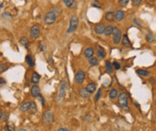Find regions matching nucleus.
Masks as SVG:
<instances>
[{
    "label": "nucleus",
    "mask_w": 156,
    "mask_h": 131,
    "mask_svg": "<svg viewBox=\"0 0 156 131\" xmlns=\"http://www.w3.org/2000/svg\"><path fill=\"white\" fill-rule=\"evenodd\" d=\"M113 32H114V27L112 25H108L105 27L104 30V33L106 36H110L111 34H113Z\"/></svg>",
    "instance_id": "nucleus-16"
},
{
    "label": "nucleus",
    "mask_w": 156,
    "mask_h": 131,
    "mask_svg": "<svg viewBox=\"0 0 156 131\" xmlns=\"http://www.w3.org/2000/svg\"><path fill=\"white\" fill-rule=\"evenodd\" d=\"M129 1H130V0H118V4L121 7H126V5L128 4Z\"/></svg>",
    "instance_id": "nucleus-33"
},
{
    "label": "nucleus",
    "mask_w": 156,
    "mask_h": 131,
    "mask_svg": "<svg viewBox=\"0 0 156 131\" xmlns=\"http://www.w3.org/2000/svg\"><path fill=\"white\" fill-rule=\"evenodd\" d=\"M104 30H105V26L103 23H97L94 27V33L98 35H101L104 33Z\"/></svg>",
    "instance_id": "nucleus-8"
},
{
    "label": "nucleus",
    "mask_w": 156,
    "mask_h": 131,
    "mask_svg": "<svg viewBox=\"0 0 156 131\" xmlns=\"http://www.w3.org/2000/svg\"><path fill=\"white\" fill-rule=\"evenodd\" d=\"M26 63L28 64V66L30 67H33L34 66V61L31 56H26Z\"/></svg>",
    "instance_id": "nucleus-28"
},
{
    "label": "nucleus",
    "mask_w": 156,
    "mask_h": 131,
    "mask_svg": "<svg viewBox=\"0 0 156 131\" xmlns=\"http://www.w3.org/2000/svg\"><path fill=\"white\" fill-rule=\"evenodd\" d=\"M5 131H15V125H14L13 123L9 122V123H8V124L7 125V126H5Z\"/></svg>",
    "instance_id": "nucleus-30"
},
{
    "label": "nucleus",
    "mask_w": 156,
    "mask_h": 131,
    "mask_svg": "<svg viewBox=\"0 0 156 131\" xmlns=\"http://www.w3.org/2000/svg\"><path fill=\"white\" fill-rule=\"evenodd\" d=\"M79 94H80L81 97L84 98V99H88L91 96V93L86 90V88H82V89H80V91H79Z\"/></svg>",
    "instance_id": "nucleus-11"
},
{
    "label": "nucleus",
    "mask_w": 156,
    "mask_h": 131,
    "mask_svg": "<svg viewBox=\"0 0 156 131\" xmlns=\"http://www.w3.org/2000/svg\"><path fill=\"white\" fill-rule=\"evenodd\" d=\"M109 96L111 100H115V99H117V97H118V92H117V90L115 89V88L111 89L110 92H109Z\"/></svg>",
    "instance_id": "nucleus-19"
},
{
    "label": "nucleus",
    "mask_w": 156,
    "mask_h": 131,
    "mask_svg": "<svg viewBox=\"0 0 156 131\" xmlns=\"http://www.w3.org/2000/svg\"><path fill=\"white\" fill-rule=\"evenodd\" d=\"M86 90L90 93H93L95 91H96V84L95 83H89L86 86Z\"/></svg>",
    "instance_id": "nucleus-14"
},
{
    "label": "nucleus",
    "mask_w": 156,
    "mask_h": 131,
    "mask_svg": "<svg viewBox=\"0 0 156 131\" xmlns=\"http://www.w3.org/2000/svg\"><path fill=\"white\" fill-rule=\"evenodd\" d=\"M124 17H125V14H124V12L121 11V10H117L116 12V14H115V18H116V20L117 22L123 21Z\"/></svg>",
    "instance_id": "nucleus-12"
},
{
    "label": "nucleus",
    "mask_w": 156,
    "mask_h": 131,
    "mask_svg": "<svg viewBox=\"0 0 156 131\" xmlns=\"http://www.w3.org/2000/svg\"><path fill=\"white\" fill-rule=\"evenodd\" d=\"M63 2L69 8H74L76 7V2L74 0H63Z\"/></svg>",
    "instance_id": "nucleus-15"
},
{
    "label": "nucleus",
    "mask_w": 156,
    "mask_h": 131,
    "mask_svg": "<svg viewBox=\"0 0 156 131\" xmlns=\"http://www.w3.org/2000/svg\"><path fill=\"white\" fill-rule=\"evenodd\" d=\"M105 66H106V70L109 74H111L113 72V66L112 64L110 63L109 61H107L106 64H105Z\"/></svg>",
    "instance_id": "nucleus-25"
},
{
    "label": "nucleus",
    "mask_w": 156,
    "mask_h": 131,
    "mask_svg": "<svg viewBox=\"0 0 156 131\" xmlns=\"http://www.w3.org/2000/svg\"><path fill=\"white\" fill-rule=\"evenodd\" d=\"M40 28L39 24H34L32 26L30 33H31L32 39H37L40 35Z\"/></svg>",
    "instance_id": "nucleus-5"
},
{
    "label": "nucleus",
    "mask_w": 156,
    "mask_h": 131,
    "mask_svg": "<svg viewBox=\"0 0 156 131\" xmlns=\"http://www.w3.org/2000/svg\"><path fill=\"white\" fill-rule=\"evenodd\" d=\"M136 73L139 74V76H148L150 74V72L147 71V70H143V69H137Z\"/></svg>",
    "instance_id": "nucleus-27"
},
{
    "label": "nucleus",
    "mask_w": 156,
    "mask_h": 131,
    "mask_svg": "<svg viewBox=\"0 0 156 131\" xmlns=\"http://www.w3.org/2000/svg\"><path fill=\"white\" fill-rule=\"evenodd\" d=\"M132 1V4L134 5H138L143 2V0H131Z\"/></svg>",
    "instance_id": "nucleus-36"
},
{
    "label": "nucleus",
    "mask_w": 156,
    "mask_h": 131,
    "mask_svg": "<svg viewBox=\"0 0 156 131\" xmlns=\"http://www.w3.org/2000/svg\"><path fill=\"white\" fill-rule=\"evenodd\" d=\"M155 105H156V101H155Z\"/></svg>",
    "instance_id": "nucleus-44"
},
{
    "label": "nucleus",
    "mask_w": 156,
    "mask_h": 131,
    "mask_svg": "<svg viewBox=\"0 0 156 131\" xmlns=\"http://www.w3.org/2000/svg\"><path fill=\"white\" fill-rule=\"evenodd\" d=\"M40 80V76L38 73L34 72L33 74H32V77H31V81L33 83V84H38Z\"/></svg>",
    "instance_id": "nucleus-18"
},
{
    "label": "nucleus",
    "mask_w": 156,
    "mask_h": 131,
    "mask_svg": "<svg viewBox=\"0 0 156 131\" xmlns=\"http://www.w3.org/2000/svg\"><path fill=\"white\" fill-rule=\"evenodd\" d=\"M7 84V81H5L4 78L0 77V87H2V86H4L5 84Z\"/></svg>",
    "instance_id": "nucleus-37"
},
{
    "label": "nucleus",
    "mask_w": 156,
    "mask_h": 131,
    "mask_svg": "<svg viewBox=\"0 0 156 131\" xmlns=\"http://www.w3.org/2000/svg\"><path fill=\"white\" fill-rule=\"evenodd\" d=\"M146 1H148V2H152V3H153V2H154L155 0H146Z\"/></svg>",
    "instance_id": "nucleus-43"
},
{
    "label": "nucleus",
    "mask_w": 156,
    "mask_h": 131,
    "mask_svg": "<svg viewBox=\"0 0 156 131\" xmlns=\"http://www.w3.org/2000/svg\"><path fill=\"white\" fill-rule=\"evenodd\" d=\"M2 116H3V112L0 110V120H2Z\"/></svg>",
    "instance_id": "nucleus-42"
},
{
    "label": "nucleus",
    "mask_w": 156,
    "mask_h": 131,
    "mask_svg": "<svg viewBox=\"0 0 156 131\" xmlns=\"http://www.w3.org/2000/svg\"><path fill=\"white\" fill-rule=\"evenodd\" d=\"M28 111L30 112L31 114H34L36 111H37V105L34 102H30V107H29V110Z\"/></svg>",
    "instance_id": "nucleus-17"
},
{
    "label": "nucleus",
    "mask_w": 156,
    "mask_h": 131,
    "mask_svg": "<svg viewBox=\"0 0 156 131\" xmlns=\"http://www.w3.org/2000/svg\"><path fill=\"white\" fill-rule=\"evenodd\" d=\"M112 66H114V68H115V69H116V70H118L119 68H120V64H119L118 62H117V61L113 62Z\"/></svg>",
    "instance_id": "nucleus-34"
},
{
    "label": "nucleus",
    "mask_w": 156,
    "mask_h": 131,
    "mask_svg": "<svg viewBox=\"0 0 156 131\" xmlns=\"http://www.w3.org/2000/svg\"><path fill=\"white\" fill-rule=\"evenodd\" d=\"M20 43H21V45L23 46V47L27 48L28 45H29V41H28V39L26 37H22L21 39H20Z\"/></svg>",
    "instance_id": "nucleus-23"
},
{
    "label": "nucleus",
    "mask_w": 156,
    "mask_h": 131,
    "mask_svg": "<svg viewBox=\"0 0 156 131\" xmlns=\"http://www.w3.org/2000/svg\"><path fill=\"white\" fill-rule=\"evenodd\" d=\"M93 54H94V49H93V48H92V47L87 48L85 49V51H84V56H85L87 58L93 57Z\"/></svg>",
    "instance_id": "nucleus-13"
},
{
    "label": "nucleus",
    "mask_w": 156,
    "mask_h": 131,
    "mask_svg": "<svg viewBox=\"0 0 156 131\" xmlns=\"http://www.w3.org/2000/svg\"><path fill=\"white\" fill-rule=\"evenodd\" d=\"M97 55H98V57H100V58H105L106 57V53H105L104 49L101 47L97 50Z\"/></svg>",
    "instance_id": "nucleus-24"
},
{
    "label": "nucleus",
    "mask_w": 156,
    "mask_h": 131,
    "mask_svg": "<svg viewBox=\"0 0 156 131\" xmlns=\"http://www.w3.org/2000/svg\"><path fill=\"white\" fill-rule=\"evenodd\" d=\"M118 104L122 108L127 109V105H128V99H127V95L126 92H121L118 94Z\"/></svg>",
    "instance_id": "nucleus-3"
},
{
    "label": "nucleus",
    "mask_w": 156,
    "mask_h": 131,
    "mask_svg": "<svg viewBox=\"0 0 156 131\" xmlns=\"http://www.w3.org/2000/svg\"><path fill=\"white\" fill-rule=\"evenodd\" d=\"M39 98H40V102H41V104H42V106H45V102H44V98H43V96L40 94V95L39 96Z\"/></svg>",
    "instance_id": "nucleus-38"
},
{
    "label": "nucleus",
    "mask_w": 156,
    "mask_h": 131,
    "mask_svg": "<svg viewBox=\"0 0 156 131\" xmlns=\"http://www.w3.org/2000/svg\"><path fill=\"white\" fill-rule=\"evenodd\" d=\"M89 64L92 66H95L98 65V58L95 57H92L89 58Z\"/></svg>",
    "instance_id": "nucleus-26"
},
{
    "label": "nucleus",
    "mask_w": 156,
    "mask_h": 131,
    "mask_svg": "<svg viewBox=\"0 0 156 131\" xmlns=\"http://www.w3.org/2000/svg\"><path fill=\"white\" fill-rule=\"evenodd\" d=\"M66 82H63L62 84H61V87H60V91H59V92H58V101H60L63 97H64L65 92H66Z\"/></svg>",
    "instance_id": "nucleus-10"
},
{
    "label": "nucleus",
    "mask_w": 156,
    "mask_h": 131,
    "mask_svg": "<svg viewBox=\"0 0 156 131\" xmlns=\"http://www.w3.org/2000/svg\"><path fill=\"white\" fill-rule=\"evenodd\" d=\"M31 94L32 97H39L40 95V89L38 85H33L31 88Z\"/></svg>",
    "instance_id": "nucleus-9"
},
{
    "label": "nucleus",
    "mask_w": 156,
    "mask_h": 131,
    "mask_svg": "<svg viewBox=\"0 0 156 131\" xmlns=\"http://www.w3.org/2000/svg\"><path fill=\"white\" fill-rule=\"evenodd\" d=\"M150 83H151L152 84H156V79H155L154 77L150 78Z\"/></svg>",
    "instance_id": "nucleus-39"
},
{
    "label": "nucleus",
    "mask_w": 156,
    "mask_h": 131,
    "mask_svg": "<svg viewBox=\"0 0 156 131\" xmlns=\"http://www.w3.org/2000/svg\"><path fill=\"white\" fill-rule=\"evenodd\" d=\"M102 89H101V88H100V89L98 90V92H97L96 95H95V98H94L95 102H98V101L100 100L101 96H102Z\"/></svg>",
    "instance_id": "nucleus-32"
},
{
    "label": "nucleus",
    "mask_w": 156,
    "mask_h": 131,
    "mask_svg": "<svg viewBox=\"0 0 156 131\" xmlns=\"http://www.w3.org/2000/svg\"><path fill=\"white\" fill-rule=\"evenodd\" d=\"M134 23H135V24H137L138 26H141V23H138V21H137L136 19H134Z\"/></svg>",
    "instance_id": "nucleus-40"
},
{
    "label": "nucleus",
    "mask_w": 156,
    "mask_h": 131,
    "mask_svg": "<svg viewBox=\"0 0 156 131\" xmlns=\"http://www.w3.org/2000/svg\"><path fill=\"white\" fill-rule=\"evenodd\" d=\"M92 7H96V8H101V7H102L101 4L99 3L98 1H94L93 3L92 4Z\"/></svg>",
    "instance_id": "nucleus-35"
},
{
    "label": "nucleus",
    "mask_w": 156,
    "mask_h": 131,
    "mask_svg": "<svg viewBox=\"0 0 156 131\" xmlns=\"http://www.w3.org/2000/svg\"><path fill=\"white\" fill-rule=\"evenodd\" d=\"M58 131H69L67 129V128H59Z\"/></svg>",
    "instance_id": "nucleus-41"
},
{
    "label": "nucleus",
    "mask_w": 156,
    "mask_h": 131,
    "mask_svg": "<svg viewBox=\"0 0 156 131\" xmlns=\"http://www.w3.org/2000/svg\"><path fill=\"white\" fill-rule=\"evenodd\" d=\"M9 68V64L8 63H3L0 65V73H4L5 71Z\"/></svg>",
    "instance_id": "nucleus-29"
},
{
    "label": "nucleus",
    "mask_w": 156,
    "mask_h": 131,
    "mask_svg": "<svg viewBox=\"0 0 156 131\" xmlns=\"http://www.w3.org/2000/svg\"><path fill=\"white\" fill-rule=\"evenodd\" d=\"M114 18H115V15H114V13L111 11L108 12V13L105 15V19H106L108 22H113L114 21Z\"/></svg>",
    "instance_id": "nucleus-21"
},
{
    "label": "nucleus",
    "mask_w": 156,
    "mask_h": 131,
    "mask_svg": "<svg viewBox=\"0 0 156 131\" xmlns=\"http://www.w3.org/2000/svg\"><path fill=\"white\" fill-rule=\"evenodd\" d=\"M78 23H79L78 17L76 16V15H73V16L70 18V24H69V28H68L67 30V33H74V32L77 29Z\"/></svg>",
    "instance_id": "nucleus-2"
},
{
    "label": "nucleus",
    "mask_w": 156,
    "mask_h": 131,
    "mask_svg": "<svg viewBox=\"0 0 156 131\" xmlns=\"http://www.w3.org/2000/svg\"><path fill=\"white\" fill-rule=\"evenodd\" d=\"M42 120L45 124H51L52 121H53V114L50 110H47L45 113L43 114V117H42Z\"/></svg>",
    "instance_id": "nucleus-6"
},
{
    "label": "nucleus",
    "mask_w": 156,
    "mask_h": 131,
    "mask_svg": "<svg viewBox=\"0 0 156 131\" xmlns=\"http://www.w3.org/2000/svg\"><path fill=\"white\" fill-rule=\"evenodd\" d=\"M121 37H122V33L118 28H114V32H113V41L114 43L117 45L121 41Z\"/></svg>",
    "instance_id": "nucleus-4"
},
{
    "label": "nucleus",
    "mask_w": 156,
    "mask_h": 131,
    "mask_svg": "<svg viewBox=\"0 0 156 131\" xmlns=\"http://www.w3.org/2000/svg\"><path fill=\"white\" fill-rule=\"evenodd\" d=\"M145 39H146V41L147 42H152L153 41V33H151V32H149L148 33L146 34V36H145Z\"/></svg>",
    "instance_id": "nucleus-31"
},
{
    "label": "nucleus",
    "mask_w": 156,
    "mask_h": 131,
    "mask_svg": "<svg viewBox=\"0 0 156 131\" xmlns=\"http://www.w3.org/2000/svg\"><path fill=\"white\" fill-rule=\"evenodd\" d=\"M56 19H57V15L55 14L53 10H52V11H49L46 14L45 18H44V22H45L46 24L51 25L56 22Z\"/></svg>",
    "instance_id": "nucleus-1"
},
{
    "label": "nucleus",
    "mask_w": 156,
    "mask_h": 131,
    "mask_svg": "<svg viewBox=\"0 0 156 131\" xmlns=\"http://www.w3.org/2000/svg\"><path fill=\"white\" fill-rule=\"evenodd\" d=\"M122 45L124 46V47H126V48L131 47V42H130V41H129V39H128V37H127V34L123 36V39H122Z\"/></svg>",
    "instance_id": "nucleus-20"
},
{
    "label": "nucleus",
    "mask_w": 156,
    "mask_h": 131,
    "mask_svg": "<svg viewBox=\"0 0 156 131\" xmlns=\"http://www.w3.org/2000/svg\"><path fill=\"white\" fill-rule=\"evenodd\" d=\"M84 79H85V73L82 70H79L76 74V83L77 84H82Z\"/></svg>",
    "instance_id": "nucleus-7"
},
{
    "label": "nucleus",
    "mask_w": 156,
    "mask_h": 131,
    "mask_svg": "<svg viewBox=\"0 0 156 131\" xmlns=\"http://www.w3.org/2000/svg\"><path fill=\"white\" fill-rule=\"evenodd\" d=\"M29 107H30V102H25L20 106L19 110H20V111L24 112V111H26V110H29Z\"/></svg>",
    "instance_id": "nucleus-22"
}]
</instances>
